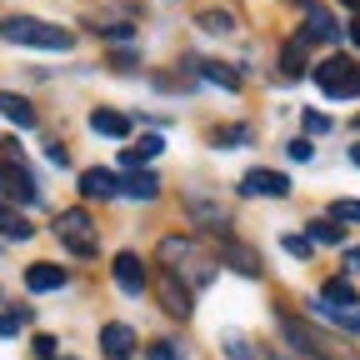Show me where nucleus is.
I'll return each instance as SVG.
<instances>
[{
	"mask_svg": "<svg viewBox=\"0 0 360 360\" xmlns=\"http://www.w3.org/2000/svg\"><path fill=\"white\" fill-rule=\"evenodd\" d=\"M0 35H6L11 45H40V51H70V45H75L70 30L30 20V15H6V20H0Z\"/></svg>",
	"mask_w": 360,
	"mask_h": 360,
	"instance_id": "1",
	"label": "nucleus"
},
{
	"mask_svg": "<svg viewBox=\"0 0 360 360\" xmlns=\"http://www.w3.org/2000/svg\"><path fill=\"white\" fill-rule=\"evenodd\" d=\"M315 85H321L330 101H355L360 96V65L345 60V56H330V60L315 65Z\"/></svg>",
	"mask_w": 360,
	"mask_h": 360,
	"instance_id": "2",
	"label": "nucleus"
},
{
	"mask_svg": "<svg viewBox=\"0 0 360 360\" xmlns=\"http://www.w3.org/2000/svg\"><path fill=\"white\" fill-rule=\"evenodd\" d=\"M56 236H60L75 255H90V250H96V231H90V215H85V210H65V215L56 220Z\"/></svg>",
	"mask_w": 360,
	"mask_h": 360,
	"instance_id": "3",
	"label": "nucleus"
},
{
	"mask_svg": "<svg viewBox=\"0 0 360 360\" xmlns=\"http://www.w3.org/2000/svg\"><path fill=\"white\" fill-rule=\"evenodd\" d=\"M281 326H285V340H290L295 350H305V355H315V360H340V350H335V345H326L310 326H300V321H281Z\"/></svg>",
	"mask_w": 360,
	"mask_h": 360,
	"instance_id": "4",
	"label": "nucleus"
},
{
	"mask_svg": "<svg viewBox=\"0 0 360 360\" xmlns=\"http://www.w3.org/2000/svg\"><path fill=\"white\" fill-rule=\"evenodd\" d=\"M240 191H245V195H270V200H281V195H290V180H285L281 170H245Z\"/></svg>",
	"mask_w": 360,
	"mask_h": 360,
	"instance_id": "5",
	"label": "nucleus"
},
{
	"mask_svg": "<svg viewBox=\"0 0 360 360\" xmlns=\"http://www.w3.org/2000/svg\"><path fill=\"white\" fill-rule=\"evenodd\" d=\"M0 195H6V200H20V205H30V200H35V186H30V175H25L15 160H11V165L0 160Z\"/></svg>",
	"mask_w": 360,
	"mask_h": 360,
	"instance_id": "6",
	"label": "nucleus"
},
{
	"mask_svg": "<svg viewBox=\"0 0 360 360\" xmlns=\"http://www.w3.org/2000/svg\"><path fill=\"white\" fill-rule=\"evenodd\" d=\"M110 270H115V285H120V290H130V295H141V290H146V265H141V255H130V250H125V255H115Z\"/></svg>",
	"mask_w": 360,
	"mask_h": 360,
	"instance_id": "7",
	"label": "nucleus"
},
{
	"mask_svg": "<svg viewBox=\"0 0 360 360\" xmlns=\"http://www.w3.org/2000/svg\"><path fill=\"white\" fill-rule=\"evenodd\" d=\"M101 350H105V360H125V355H135V330L120 326V321H110V326L101 330Z\"/></svg>",
	"mask_w": 360,
	"mask_h": 360,
	"instance_id": "8",
	"label": "nucleus"
},
{
	"mask_svg": "<svg viewBox=\"0 0 360 360\" xmlns=\"http://www.w3.org/2000/svg\"><path fill=\"white\" fill-rule=\"evenodd\" d=\"M80 195H96V200H110V195H120V180L105 170V165H90L85 175H80Z\"/></svg>",
	"mask_w": 360,
	"mask_h": 360,
	"instance_id": "9",
	"label": "nucleus"
},
{
	"mask_svg": "<svg viewBox=\"0 0 360 360\" xmlns=\"http://www.w3.org/2000/svg\"><path fill=\"white\" fill-rule=\"evenodd\" d=\"M120 195H135V200H155V195H160V180H155L150 170H125V180H120Z\"/></svg>",
	"mask_w": 360,
	"mask_h": 360,
	"instance_id": "10",
	"label": "nucleus"
},
{
	"mask_svg": "<svg viewBox=\"0 0 360 360\" xmlns=\"http://www.w3.org/2000/svg\"><path fill=\"white\" fill-rule=\"evenodd\" d=\"M160 295H165L170 315H180V321H186V315H191V290L180 285V276H170V270H165V281H160Z\"/></svg>",
	"mask_w": 360,
	"mask_h": 360,
	"instance_id": "11",
	"label": "nucleus"
},
{
	"mask_svg": "<svg viewBox=\"0 0 360 360\" xmlns=\"http://www.w3.org/2000/svg\"><path fill=\"white\" fill-rule=\"evenodd\" d=\"M0 115H6L11 125H20V130H30V125H35V110H30V101L11 96V90H0Z\"/></svg>",
	"mask_w": 360,
	"mask_h": 360,
	"instance_id": "12",
	"label": "nucleus"
},
{
	"mask_svg": "<svg viewBox=\"0 0 360 360\" xmlns=\"http://www.w3.org/2000/svg\"><path fill=\"white\" fill-rule=\"evenodd\" d=\"M0 236H11V240H30V236H35V225H30L15 205L0 200Z\"/></svg>",
	"mask_w": 360,
	"mask_h": 360,
	"instance_id": "13",
	"label": "nucleus"
},
{
	"mask_svg": "<svg viewBox=\"0 0 360 360\" xmlns=\"http://www.w3.org/2000/svg\"><path fill=\"white\" fill-rule=\"evenodd\" d=\"M160 150H165L160 135H141V141H135V146L120 155V165H125V170H135V165H146V160H150V155H160Z\"/></svg>",
	"mask_w": 360,
	"mask_h": 360,
	"instance_id": "14",
	"label": "nucleus"
},
{
	"mask_svg": "<svg viewBox=\"0 0 360 360\" xmlns=\"http://www.w3.org/2000/svg\"><path fill=\"white\" fill-rule=\"evenodd\" d=\"M25 285H30V290H60V285H65V270H60V265H30V270H25Z\"/></svg>",
	"mask_w": 360,
	"mask_h": 360,
	"instance_id": "15",
	"label": "nucleus"
},
{
	"mask_svg": "<svg viewBox=\"0 0 360 360\" xmlns=\"http://www.w3.org/2000/svg\"><path fill=\"white\" fill-rule=\"evenodd\" d=\"M200 75H205L210 85H220V90H240V75H236L231 65H220V60H200Z\"/></svg>",
	"mask_w": 360,
	"mask_h": 360,
	"instance_id": "16",
	"label": "nucleus"
},
{
	"mask_svg": "<svg viewBox=\"0 0 360 360\" xmlns=\"http://www.w3.org/2000/svg\"><path fill=\"white\" fill-rule=\"evenodd\" d=\"M90 125H96L101 135H120V141L130 135V120H125L120 110H96V115H90Z\"/></svg>",
	"mask_w": 360,
	"mask_h": 360,
	"instance_id": "17",
	"label": "nucleus"
},
{
	"mask_svg": "<svg viewBox=\"0 0 360 360\" xmlns=\"http://www.w3.org/2000/svg\"><path fill=\"white\" fill-rule=\"evenodd\" d=\"M315 315H326V321H335V326H345V330H360V310H350V305H326V300H315Z\"/></svg>",
	"mask_w": 360,
	"mask_h": 360,
	"instance_id": "18",
	"label": "nucleus"
},
{
	"mask_svg": "<svg viewBox=\"0 0 360 360\" xmlns=\"http://www.w3.org/2000/svg\"><path fill=\"white\" fill-rule=\"evenodd\" d=\"M305 240H315V245H340V225L335 220H310V236Z\"/></svg>",
	"mask_w": 360,
	"mask_h": 360,
	"instance_id": "19",
	"label": "nucleus"
},
{
	"mask_svg": "<svg viewBox=\"0 0 360 360\" xmlns=\"http://www.w3.org/2000/svg\"><path fill=\"white\" fill-rule=\"evenodd\" d=\"M300 40H335V25L321 15V11H310V25H305V35Z\"/></svg>",
	"mask_w": 360,
	"mask_h": 360,
	"instance_id": "20",
	"label": "nucleus"
},
{
	"mask_svg": "<svg viewBox=\"0 0 360 360\" xmlns=\"http://www.w3.org/2000/svg\"><path fill=\"white\" fill-rule=\"evenodd\" d=\"M326 305H355V290L345 285V281H326V295H321Z\"/></svg>",
	"mask_w": 360,
	"mask_h": 360,
	"instance_id": "21",
	"label": "nucleus"
},
{
	"mask_svg": "<svg viewBox=\"0 0 360 360\" xmlns=\"http://www.w3.org/2000/svg\"><path fill=\"white\" fill-rule=\"evenodd\" d=\"M25 321H30V310H25V305H15V310H0V335H15Z\"/></svg>",
	"mask_w": 360,
	"mask_h": 360,
	"instance_id": "22",
	"label": "nucleus"
},
{
	"mask_svg": "<svg viewBox=\"0 0 360 360\" xmlns=\"http://www.w3.org/2000/svg\"><path fill=\"white\" fill-rule=\"evenodd\" d=\"M330 220H340V225H360V200H335V205H330Z\"/></svg>",
	"mask_w": 360,
	"mask_h": 360,
	"instance_id": "23",
	"label": "nucleus"
},
{
	"mask_svg": "<svg viewBox=\"0 0 360 360\" xmlns=\"http://www.w3.org/2000/svg\"><path fill=\"white\" fill-rule=\"evenodd\" d=\"M240 141H250L245 125H225V130H215V146H240Z\"/></svg>",
	"mask_w": 360,
	"mask_h": 360,
	"instance_id": "24",
	"label": "nucleus"
},
{
	"mask_svg": "<svg viewBox=\"0 0 360 360\" xmlns=\"http://www.w3.org/2000/svg\"><path fill=\"white\" fill-rule=\"evenodd\" d=\"M231 265H236V270H245V276H260V260H255L250 250H231Z\"/></svg>",
	"mask_w": 360,
	"mask_h": 360,
	"instance_id": "25",
	"label": "nucleus"
},
{
	"mask_svg": "<svg viewBox=\"0 0 360 360\" xmlns=\"http://www.w3.org/2000/svg\"><path fill=\"white\" fill-rule=\"evenodd\" d=\"M200 25L215 30V35H225V30H231V15H225V11H210V15H200Z\"/></svg>",
	"mask_w": 360,
	"mask_h": 360,
	"instance_id": "26",
	"label": "nucleus"
},
{
	"mask_svg": "<svg viewBox=\"0 0 360 360\" xmlns=\"http://www.w3.org/2000/svg\"><path fill=\"white\" fill-rule=\"evenodd\" d=\"M300 45H305V40H295L290 51H285V60H281V70H285V75H300Z\"/></svg>",
	"mask_w": 360,
	"mask_h": 360,
	"instance_id": "27",
	"label": "nucleus"
},
{
	"mask_svg": "<svg viewBox=\"0 0 360 360\" xmlns=\"http://www.w3.org/2000/svg\"><path fill=\"white\" fill-rule=\"evenodd\" d=\"M285 250H290V255H300V260H305V255H310V240H305V236H285Z\"/></svg>",
	"mask_w": 360,
	"mask_h": 360,
	"instance_id": "28",
	"label": "nucleus"
},
{
	"mask_svg": "<svg viewBox=\"0 0 360 360\" xmlns=\"http://www.w3.org/2000/svg\"><path fill=\"white\" fill-rule=\"evenodd\" d=\"M35 355H45V360H56V335H35Z\"/></svg>",
	"mask_w": 360,
	"mask_h": 360,
	"instance_id": "29",
	"label": "nucleus"
},
{
	"mask_svg": "<svg viewBox=\"0 0 360 360\" xmlns=\"http://www.w3.org/2000/svg\"><path fill=\"white\" fill-rule=\"evenodd\" d=\"M305 130H315V135H321V130H330V120H326L321 110H310V115H305Z\"/></svg>",
	"mask_w": 360,
	"mask_h": 360,
	"instance_id": "30",
	"label": "nucleus"
},
{
	"mask_svg": "<svg viewBox=\"0 0 360 360\" xmlns=\"http://www.w3.org/2000/svg\"><path fill=\"white\" fill-rule=\"evenodd\" d=\"M290 155H295V160H310L315 150H310V141H290Z\"/></svg>",
	"mask_w": 360,
	"mask_h": 360,
	"instance_id": "31",
	"label": "nucleus"
},
{
	"mask_svg": "<svg viewBox=\"0 0 360 360\" xmlns=\"http://www.w3.org/2000/svg\"><path fill=\"white\" fill-rule=\"evenodd\" d=\"M150 360H180V350H175V345H155Z\"/></svg>",
	"mask_w": 360,
	"mask_h": 360,
	"instance_id": "32",
	"label": "nucleus"
},
{
	"mask_svg": "<svg viewBox=\"0 0 360 360\" xmlns=\"http://www.w3.org/2000/svg\"><path fill=\"white\" fill-rule=\"evenodd\" d=\"M345 260H350V270H360V245H355V250H350Z\"/></svg>",
	"mask_w": 360,
	"mask_h": 360,
	"instance_id": "33",
	"label": "nucleus"
},
{
	"mask_svg": "<svg viewBox=\"0 0 360 360\" xmlns=\"http://www.w3.org/2000/svg\"><path fill=\"white\" fill-rule=\"evenodd\" d=\"M350 40H355V45H360V20H350Z\"/></svg>",
	"mask_w": 360,
	"mask_h": 360,
	"instance_id": "34",
	"label": "nucleus"
},
{
	"mask_svg": "<svg viewBox=\"0 0 360 360\" xmlns=\"http://www.w3.org/2000/svg\"><path fill=\"white\" fill-rule=\"evenodd\" d=\"M350 160H355V165H360V146H350Z\"/></svg>",
	"mask_w": 360,
	"mask_h": 360,
	"instance_id": "35",
	"label": "nucleus"
},
{
	"mask_svg": "<svg viewBox=\"0 0 360 360\" xmlns=\"http://www.w3.org/2000/svg\"><path fill=\"white\" fill-rule=\"evenodd\" d=\"M340 6H350V11H360V0H340Z\"/></svg>",
	"mask_w": 360,
	"mask_h": 360,
	"instance_id": "36",
	"label": "nucleus"
}]
</instances>
